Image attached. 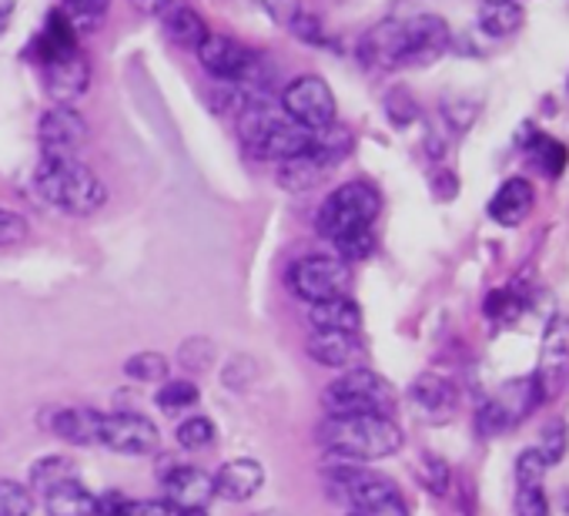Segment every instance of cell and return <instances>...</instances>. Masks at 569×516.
<instances>
[{"mask_svg":"<svg viewBox=\"0 0 569 516\" xmlns=\"http://www.w3.org/2000/svg\"><path fill=\"white\" fill-rule=\"evenodd\" d=\"M449 51V24L436 14L389 18L369 28L359 41V58L379 71L426 68Z\"/></svg>","mask_w":569,"mask_h":516,"instance_id":"1","label":"cell"},{"mask_svg":"<svg viewBox=\"0 0 569 516\" xmlns=\"http://www.w3.org/2000/svg\"><path fill=\"white\" fill-rule=\"evenodd\" d=\"M382 211V195L369 181H346L319 208L316 228L336 245L342 262H362L376 248V221Z\"/></svg>","mask_w":569,"mask_h":516,"instance_id":"2","label":"cell"},{"mask_svg":"<svg viewBox=\"0 0 569 516\" xmlns=\"http://www.w3.org/2000/svg\"><path fill=\"white\" fill-rule=\"evenodd\" d=\"M238 135H241V145L248 148V155L281 165V161L302 155L312 145L316 131H306L302 125H296L264 95V98H251V101L241 105Z\"/></svg>","mask_w":569,"mask_h":516,"instance_id":"3","label":"cell"},{"mask_svg":"<svg viewBox=\"0 0 569 516\" xmlns=\"http://www.w3.org/2000/svg\"><path fill=\"white\" fill-rule=\"evenodd\" d=\"M319 443L342 463H372L396 456L406 436L392 416H326Z\"/></svg>","mask_w":569,"mask_h":516,"instance_id":"4","label":"cell"},{"mask_svg":"<svg viewBox=\"0 0 569 516\" xmlns=\"http://www.w3.org/2000/svg\"><path fill=\"white\" fill-rule=\"evenodd\" d=\"M34 191L58 211L84 218L108 201L104 181L81 158H41L34 168Z\"/></svg>","mask_w":569,"mask_h":516,"instance_id":"5","label":"cell"},{"mask_svg":"<svg viewBox=\"0 0 569 516\" xmlns=\"http://www.w3.org/2000/svg\"><path fill=\"white\" fill-rule=\"evenodd\" d=\"M326 486L339 503L349 506V516H409L402 489L369 466L339 459L326 469Z\"/></svg>","mask_w":569,"mask_h":516,"instance_id":"6","label":"cell"},{"mask_svg":"<svg viewBox=\"0 0 569 516\" xmlns=\"http://www.w3.org/2000/svg\"><path fill=\"white\" fill-rule=\"evenodd\" d=\"M349 151H352V135L336 121L332 128L316 131L312 145L302 155L281 161L274 168V178L284 191H312L349 158Z\"/></svg>","mask_w":569,"mask_h":516,"instance_id":"7","label":"cell"},{"mask_svg":"<svg viewBox=\"0 0 569 516\" xmlns=\"http://www.w3.org/2000/svg\"><path fill=\"white\" fill-rule=\"evenodd\" d=\"M329 416H392L396 389L369 366L346 369L322 396Z\"/></svg>","mask_w":569,"mask_h":516,"instance_id":"8","label":"cell"},{"mask_svg":"<svg viewBox=\"0 0 569 516\" xmlns=\"http://www.w3.org/2000/svg\"><path fill=\"white\" fill-rule=\"evenodd\" d=\"M289 286L299 299L316 306L326 299L349 296L352 269H349V262H342L339 255H306V258H299V262H292Z\"/></svg>","mask_w":569,"mask_h":516,"instance_id":"9","label":"cell"},{"mask_svg":"<svg viewBox=\"0 0 569 516\" xmlns=\"http://www.w3.org/2000/svg\"><path fill=\"white\" fill-rule=\"evenodd\" d=\"M284 115H289L296 125H302L306 131H326L339 121V105L332 88L319 78V75H302L296 78L289 88L281 91V105Z\"/></svg>","mask_w":569,"mask_h":516,"instance_id":"10","label":"cell"},{"mask_svg":"<svg viewBox=\"0 0 569 516\" xmlns=\"http://www.w3.org/2000/svg\"><path fill=\"white\" fill-rule=\"evenodd\" d=\"M98 446L118 456H151L161 446V433L141 413H111V416H101Z\"/></svg>","mask_w":569,"mask_h":516,"instance_id":"11","label":"cell"},{"mask_svg":"<svg viewBox=\"0 0 569 516\" xmlns=\"http://www.w3.org/2000/svg\"><path fill=\"white\" fill-rule=\"evenodd\" d=\"M566 379H569V319L552 316V322L546 326L542 346H539V366L532 373L539 399L556 396L566 386Z\"/></svg>","mask_w":569,"mask_h":516,"instance_id":"12","label":"cell"},{"mask_svg":"<svg viewBox=\"0 0 569 516\" xmlns=\"http://www.w3.org/2000/svg\"><path fill=\"white\" fill-rule=\"evenodd\" d=\"M84 138H88V121L81 118L78 108L54 105L41 115V125H38L41 158H78Z\"/></svg>","mask_w":569,"mask_h":516,"instance_id":"13","label":"cell"},{"mask_svg":"<svg viewBox=\"0 0 569 516\" xmlns=\"http://www.w3.org/2000/svg\"><path fill=\"white\" fill-rule=\"evenodd\" d=\"M536 403H542V399H539V393H536L532 376H529V379H512V383H506V386L499 389L496 399H489V403L482 406V413H479V429H482L486 436L506 433V429L516 426L522 416H529V413L536 409Z\"/></svg>","mask_w":569,"mask_h":516,"instance_id":"14","label":"cell"},{"mask_svg":"<svg viewBox=\"0 0 569 516\" xmlns=\"http://www.w3.org/2000/svg\"><path fill=\"white\" fill-rule=\"evenodd\" d=\"M78 51H84L81 48V34L74 31V24L68 21V14L58 8V11L48 14L44 28L31 38V44L24 48V58L34 61L38 68H44V64H54V61L71 58Z\"/></svg>","mask_w":569,"mask_h":516,"instance_id":"15","label":"cell"},{"mask_svg":"<svg viewBox=\"0 0 569 516\" xmlns=\"http://www.w3.org/2000/svg\"><path fill=\"white\" fill-rule=\"evenodd\" d=\"M41 71V81H44V91L54 105H71L81 101L91 88V61L84 51L71 54V58H61L54 64H44L38 68Z\"/></svg>","mask_w":569,"mask_h":516,"instance_id":"16","label":"cell"},{"mask_svg":"<svg viewBox=\"0 0 569 516\" xmlns=\"http://www.w3.org/2000/svg\"><path fill=\"white\" fill-rule=\"evenodd\" d=\"M546 463L536 449H526L516 459V513L519 516H549L546 496Z\"/></svg>","mask_w":569,"mask_h":516,"instance_id":"17","label":"cell"},{"mask_svg":"<svg viewBox=\"0 0 569 516\" xmlns=\"http://www.w3.org/2000/svg\"><path fill=\"white\" fill-rule=\"evenodd\" d=\"M164 483V499L174 509H204L214 499V476L201 466H178L168 476H161Z\"/></svg>","mask_w":569,"mask_h":516,"instance_id":"18","label":"cell"},{"mask_svg":"<svg viewBox=\"0 0 569 516\" xmlns=\"http://www.w3.org/2000/svg\"><path fill=\"white\" fill-rule=\"evenodd\" d=\"M261 483H264L261 463L251 456H238V459L221 463V469L214 473V496L228 503H244L261 489Z\"/></svg>","mask_w":569,"mask_h":516,"instance_id":"19","label":"cell"},{"mask_svg":"<svg viewBox=\"0 0 569 516\" xmlns=\"http://www.w3.org/2000/svg\"><path fill=\"white\" fill-rule=\"evenodd\" d=\"M309 356L312 363L326 366V369H356L362 366V343L359 336H349V333H312L309 339Z\"/></svg>","mask_w":569,"mask_h":516,"instance_id":"20","label":"cell"},{"mask_svg":"<svg viewBox=\"0 0 569 516\" xmlns=\"http://www.w3.org/2000/svg\"><path fill=\"white\" fill-rule=\"evenodd\" d=\"M44 429L54 433L64 443L74 446H98V433H101V413L94 409H81V406H64V409H51L44 419Z\"/></svg>","mask_w":569,"mask_h":516,"instance_id":"21","label":"cell"},{"mask_svg":"<svg viewBox=\"0 0 569 516\" xmlns=\"http://www.w3.org/2000/svg\"><path fill=\"white\" fill-rule=\"evenodd\" d=\"M532 201H536V195H532V185L526 178H506L499 185V191L489 198V218L506 225V228H516L532 211Z\"/></svg>","mask_w":569,"mask_h":516,"instance_id":"22","label":"cell"},{"mask_svg":"<svg viewBox=\"0 0 569 516\" xmlns=\"http://www.w3.org/2000/svg\"><path fill=\"white\" fill-rule=\"evenodd\" d=\"M161 31L168 34L171 44H178V48H184V51H194V48L208 38L204 18H201L194 8L181 4V0H171V4L164 8V14H161Z\"/></svg>","mask_w":569,"mask_h":516,"instance_id":"23","label":"cell"},{"mask_svg":"<svg viewBox=\"0 0 569 516\" xmlns=\"http://www.w3.org/2000/svg\"><path fill=\"white\" fill-rule=\"evenodd\" d=\"M309 322H312L316 333H349V336H359V329H362V309H359L356 299L339 296V299L316 302L312 312H309Z\"/></svg>","mask_w":569,"mask_h":516,"instance_id":"24","label":"cell"},{"mask_svg":"<svg viewBox=\"0 0 569 516\" xmlns=\"http://www.w3.org/2000/svg\"><path fill=\"white\" fill-rule=\"evenodd\" d=\"M41 499H44L48 516H94V506H98V496L78 479L58 483Z\"/></svg>","mask_w":569,"mask_h":516,"instance_id":"25","label":"cell"},{"mask_svg":"<svg viewBox=\"0 0 569 516\" xmlns=\"http://www.w3.org/2000/svg\"><path fill=\"white\" fill-rule=\"evenodd\" d=\"M409 396H412L416 409H422L436 423L446 419V416H452V409H456V389L442 376H422V379H416Z\"/></svg>","mask_w":569,"mask_h":516,"instance_id":"26","label":"cell"},{"mask_svg":"<svg viewBox=\"0 0 569 516\" xmlns=\"http://www.w3.org/2000/svg\"><path fill=\"white\" fill-rule=\"evenodd\" d=\"M74 473H78V466H74V459H71V456H64V453L41 456V459H34V463H31V483H28V489H31L34 496H44V493H48V489H54L58 483L78 479Z\"/></svg>","mask_w":569,"mask_h":516,"instance_id":"27","label":"cell"},{"mask_svg":"<svg viewBox=\"0 0 569 516\" xmlns=\"http://www.w3.org/2000/svg\"><path fill=\"white\" fill-rule=\"evenodd\" d=\"M479 28L489 38H509L522 28V8L516 4V0H482Z\"/></svg>","mask_w":569,"mask_h":516,"instance_id":"28","label":"cell"},{"mask_svg":"<svg viewBox=\"0 0 569 516\" xmlns=\"http://www.w3.org/2000/svg\"><path fill=\"white\" fill-rule=\"evenodd\" d=\"M526 151H529V158L539 165V171H542V175H549V178L562 175V168H566V148H562L559 141H552L549 135L529 131Z\"/></svg>","mask_w":569,"mask_h":516,"instance_id":"29","label":"cell"},{"mask_svg":"<svg viewBox=\"0 0 569 516\" xmlns=\"http://www.w3.org/2000/svg\"><path fill=\"white\" fill-rule=\"evenodd\" d=\"M168 373H171V363L161 356V353H138L124 363V376L134 379V383H168Z\"/></svg>","mask_w":569,"mask_h":516,"instance_id":"30","label":"cell"},{"mask_svg":"<svg viewBox=\"0 0 569 516\" xmlns=\"http://www.w3.org/2000/svg\"><path fill=\"white\" fill-rule=\"evenodd\" d=\"M108 8H111V0H64L61 11L68 14L74 31L81 34V31H94L104 21Z\"/></svg>","mask_w":569,"mask_h":516,"instance_id":"31","label":"cell"},{"mask_svg":"<svg viewBox=\"0 0 569 516\" xmlns=\"http://www.w3.org/2000/svg\"><path fill=\"white\" fill-rule=\"evenodd\" d=\"M214 436H218V433H214V423H211L208 416H201V413L181 419L178 429H174V439H178L181 449H204V446L214 443Z\"/></svg>","mask_w":569,"mask_h":516,"instance_id":"32","label":"cell"},{"mask_svg":"<svg viewBox=\"0 0 569 516\" xmlns=\"http://www.w3.org/2000/svg\"><path fill=\"white\" fill-rule=\"evenodd\" d=\"M38 496L18 483V479H0V516H31Z\"/></svg>","mask_w":569,"mask_h":516,"instance_id":"33","label":"cell"},{"mask_svg":"<svg viewBox=\"0 0 569 516\" xmlns=\"http://www.w3.org/2000/svg\"><path fill=\"white\" fill-rule=\"evenodd\" d=\"M154 403L164 409V413H181V409H191L198 403V386L188 383V379H168L161 383Z\"/></svg>","mask_w":569,"mask_h":516,"instance_id":"34","label":"cell"},{"mask_svg":"<svg viewBox=\"0 0 569 516\" xmlns=\"http://www.w3.org/2000/svg\"><path fill=\"white\" fill-rule=\"evenodd\" d=\"M566 443H569V436H566V423H549L546 429H542V436H539V446H532L539 456H542V463L546 466H556L559 459H562V453H566Z\"/></svg>","mask_w":569,"mask_h":516,"instance_id":"35","label":"cell"},{"mask_svg":"<svg viewBox=\"0 0 569 516\" xmlns=\"http://www.w3.org/2000/svg\"><path fill=\"white\" fill-rule=\"evenodd\" d=\"M254 4L281 28H292L302 14V0H254Z\"/></svg>","mask_w":569,"mask_h":516,"instance_id":"36","label":"cell"},{"mask_svg":"<svg viewBox=\"0 0 569 516\" xmlns=\"http://www.w3.org/2000/svg\"><path fill=\"white\" fill-rule=\"evenodd\" d=\"M28 238V221L18 211L0 208V248H11Z\"/></svg>","mask_w":569,"mask_h":516,"instance_id":"37","label":"cell"},{"mask_svg":"<svg viewBox=\"0 0 569 516\" xmlns=\"http://www.w3.org/2000/svg\"><path fill=\"white\" fill-rule=\"evenodd\" d=\"M211 359H214V346L208 343V339H188L184 346H181V363L191 369H204V366H211Z\"/></svg>","mask_w":569,"mask_h":516,"instance_id":"38","label":"cell"},{"mask_svg":"<svg viewBox=\"0 0 569 516\" xmlns=\"http://www.w3.org/2000/svg\"><path fill=\"white\" fill-rule=\"evenodd\" d=\"M121 516H174V506L168 499H128Z\"/></svg>","mask_w":569,"mask_h":516,"instance_id":"39","label":"cell"},{"mask_svg":"<svg viewBox=\"0 0 569 516\" xmlns=\"http://www.w3.org/2000/svg\"><path fill=\"white\" fill-rule=\"evenodd\" d=\"M124 506H128V496H124V493H118V489H108V493H101V496H98L94 516H121V513H124Z\"/></svg>","mask_w":569,"mask_h":516,"instance_id":"40","label":"cell"},{"mask_svg":"<svg viewBox=\"0 0 569 516\" xmlns=\"http://www.w3.org/2000/svg\"><path fill=\"white\" fill-rule=\"evenodd\" d=\"M168 4H171V0H131V8L148 14V18H161Z\"/></svg>","mask_w":569,"mask_h":516,"instance_id":"41","label":"cell"},{"mask_svg":"<svg viewBox=\"0 0 569 516\" xmlns=\"http://www.w3.org/2000/svg\"><path fill=\"white\" fill-rule=\"evenodd\" d=\"M14 11H18V0H0V34H4L14 21Z\"/></svg>","mask_w":569,"mask_h":516,"instance_id":"42","label":"cell"},{"mask_svg":"<svg viewBox=\"0 0 569 516\" xmlns=\"http://www.w3.org/2000/svg\"><path fill=\"white\" fill-rule=\"evenodd\" d=\"M174 516H208V509H174Z\"/></svg>","mask_w":569,"mask_h":516,"instance_id":"43","label":"cell"},{"mask_svg":"<svg viewBox=\"0 0 569 516\" xmlns=\"http://www.w3.org/2000/svg\"><path fill=\"white\" fill-rule=\"evenodd\" d=\"M254 516H289V513H281V509H261V513H254Z\"/></svg>","mask_w":569,"mask_h":516,"instance_id":"44","label":"cell"}]
</instances>
